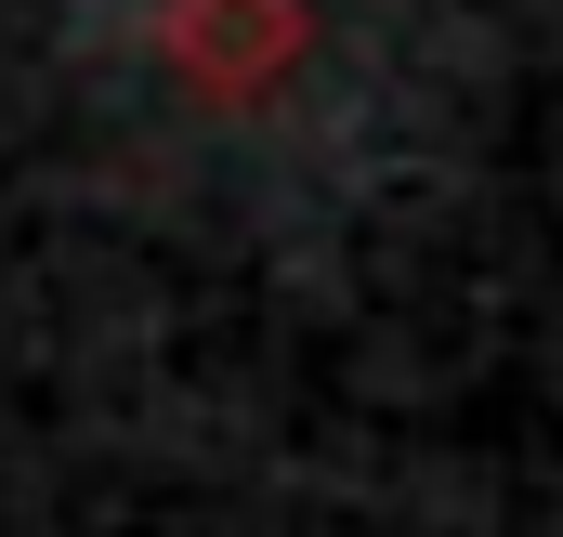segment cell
Returning <instances> with one entry per match:
<instances>
[{
  "label": "cell",
  "instance_id": "1",
  "mask_svg": "<svg viewBox=\"0 0 563 537\" xmlns=\"http://www.w3.org/2000/svg\"><path fill=\"white\" fill-rule=\"evenodd\" d=\"M301 53H314V0H157V66L210 119L276 106L301 79Z\"/></svg>",
  "mask_w": 563,
  "mask_h": 537
}]
</instances>
